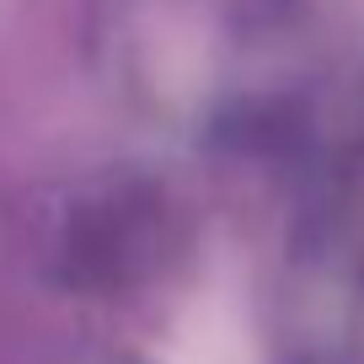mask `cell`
Listing matches in <instances>:
<instances>
[{"label": "cell", "mask_w": 364, "mask_h": 364, "mask_svg": "<svg viewBox=\"0 0 364 364\" xmlns=\"http://www.w3.org/2000/svg\"><path fill=\"white\" fill-rule=\"evenodd\" d=\"M161 204L134 193H107L102 204H86V215L65 236V268L86 289H124L145 279L161 257Z\"/></svg>", "instance_id": "obj_1"}]
</instances>
